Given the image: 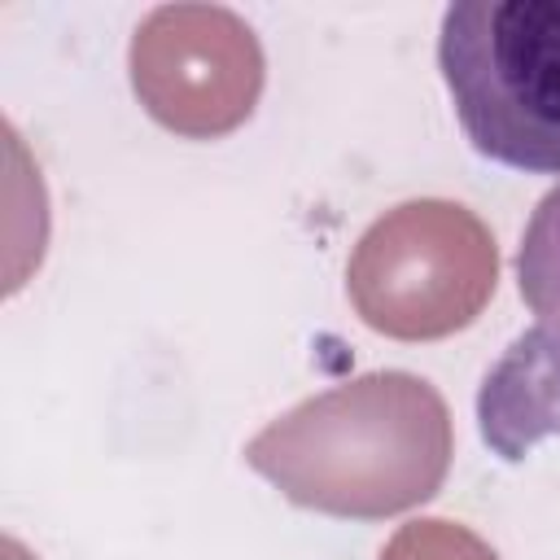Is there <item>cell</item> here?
<instances>
[{
  "instance_id": "cell-1",
  "label": "cell",
  "mask_w": 560,
  "mask_h": 560,
  "mask_svg": "<svg viewBox=\"0 0 560 560\" xmlns=\"http://www.w3.org/2000/svg\"><path fill=\"white\" fill-rule=\"evenodd\" d=\"M438 70L468 144L525 175H560V0H459Z\"/></svg>"
},
{
  "instance_id": "cell-2",
  "label": "cell",
  "mask_w": 560,
  "mask_h": 560,
  "mask_svg": "<svg viewBox=\"0 0 560 560\" xmlns=\"http://www.w3.org/2000/svg\"><path fill=\"white\" fill-rule=\"evenodd\" d=\"M516 284L529 315L538 319L525 341L560 368V184L547 188L525 219L516 249Z\"/></svg>"
}]
</instances>
